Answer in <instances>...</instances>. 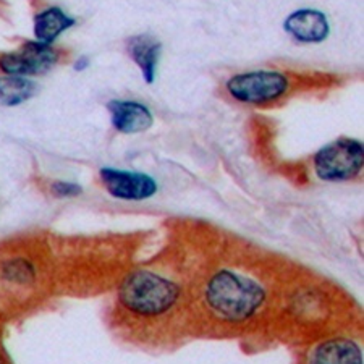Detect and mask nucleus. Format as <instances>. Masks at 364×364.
Listing matches in <instances>:
<instances>
[{
  "mask_svg": "<svg viewBox=\"0 0 364 364\" xmlns=\"http://www.w3.org/2000/svg\"><path fill=\"white\" fill-rule=\"evenodd\" d=\"M87 67H90V58H87V57H80L78 60H76L75 65H73V68L76 70V72H85Z\"/></svg>",
  "mask_w": 364,
  "mask_h": 364,
  "instance_id": "15",
  "label": "nucleus"
},
{
  "mask_svg": "<svg viewBox=\"0 0 364 364\" xmlns=\"http://www.w3.org/2000/svg\"><path fill=\"white\" fill-rule=\"evenodd\" d=\"M50 190L57 198H75L83 193V188L76 183H70V181H55L52 183Z\"/></svg>",
  "mask_w": 364,
  "mask_h": 364,
  "instance_id": "14",
  "label": "nucleus"
},
{
  "mask_svg": "<svg viewBox=\"0 0 364 364\" xmlns=\"http://www.w3.org/2000/svg\"><path fill=\"white\" fill-rule=\"evenodd\" d=\"M38 85L21 76H0V105L15 107L36 96Z\"/></svg>",
  "mask_w": 364,
  "mask_h": 364,
  "instance_id": "12",
  "label": "nucleus"
},
{
  "mask_svg": "<svg viewBox=\"0 0 364 364\" xmlns=\"http://www.w3.org/2000/svg\"><path fill=\"white\" fill-rule=\"evenodd\" d=\"M7 277L11 280H21L25 282L28 277H31L33 275V267L29 266L28 262H23V261H15V262H9L7 266Z\"/></svg>",
  "mask_w": 364,
  "mask_h": 364,
  "instance_id": "13",
  "label": "nucleus"
},
{
  "mask_svg": "<svg viewBox=\"0 0 364 364\" xmlns=\"http://www.w3.org/2000/svg\"><path fill=\"white\" fill-rule=\"evenodd\" d=\"M313 364H363V351L351 340H328L314 351Z\"/></svg>",
  "mask_w": 364,
  "mask_h": 364,
  "instance_id": "11",
  "label": "nucleus"
},
{
  "mask_svg": "<svg viewBox=\"0 0 364 364\" xmlns=\"http://www.w3.org/2000/svg\"><path fill=\"white\" fill-rule=\"evenodd\" d=\"M101 180L110 195L125 201H143L157 193L156 180L146 173L105 167L101 170Z\"/></svg>",
  "mask_w": 364,
  "mask_h": 364,
  "instance_id": "6",
  "label": "nucleus"
},
{
  "mask_svg": "<svg viewBox=\"0 0 364 364\" xmlns=\"http://www.w3.org/2000/svg\"><path fill=\"white\" fill-rule=\"evenodd\" d=\"M58 60L57 52L52 46L31 41L16 52H9L0 57V72L9 76H28L44 75L54 68Z\"/></svg>",
  "mask_w": 364,
  "mask_h": 364,
  "instance_id": "5",
  "label": "nucleus"
},
{
  "mask_svg": "<svg viewBox=\"0 0 364 364\" xmlns=\"http://www.w3.org/2000/svg\"><path fill=\"white\" fill-rule=\"evenodd\" d=\"M110 120L115 130L133 134L149 130L152 127V114L146 105L134 101H110L107 104Z\"/></svg>",
  "mask_w": 364,
  "mask_h": 364,
  "instance_id": "8",
  "label": "nucleus"
},
{
  "mask_svg": "<svg viewBox=\"0 0 364 364\" xmlns=\"http://www.w3.org/2000/svg\"><path fill=\"white\" fill-rule=\"evenodd\" d=\"M266 298L262 287L252 279L230 271L214 275L205 289L209 308L222 319L238 322L251 318Z\"/></svg>",
  "mask_w": 364,
  "mask_h": 364,
  "instance_id": "1",
  "label": "nucleus"
},
{
  "mask_svg": "<svg viewBox=\"0 0 364 364\" xmlns=\"http://www.w3.org/2000/svg\"><path fill=\"white\" fill-rule=\"evenodd\" d=\"M178 287L152 272L132 274L120 289V301L138 316H159L173 306L178 298Z\"/></svg>",
  "mask_w": 364,
  "mask_h": 364,
  "instance_id": "2",
  "label": "nucleus"
},
{
  "mask_svg": "<svg viewBox=\"0 0 364 364\" xmlns=\"http://www.w3.org/2000/svg\"><path fill=\"white\" fill-rule=\"evenodd\" d=\"M75 18L68 16L62 9L49 7L34 16V38L38 43L50 46L62 33L75 26Z\"/></svg>",
  "mask_w": 364,
  "mask_h": 364,
  "instance_id": "10",
  "label": "nucleus"
},
{
  "mask_svg": "<svg viewBox=\"0 0 364 364\" xmlns=\"http://www.w3.org/2000/svg\"><path fill=\"white\" fill-rule=\"evenodd\" d=\"M284 29L299 43H322L331 33L327 16L319 10L301 9L293 11L284 23Z\"/></svg>",
  "mask_w": 364,
  "mask_h": 364,
  "instance_id": "7",
  "label": "nucleus"
},
{
  "mask_svg": "<svg viewBox=\"0 0 364 364\" xmlns=\"http://www.w3.org/2000/svg\"><path fill=\"white\" fill-rule=\"evenodd\" d=\"M364 164L363 143L340 138L322 148L314 157V170L321 180L345 181L356 177Z\"/></svg>",
  "mask_w": 364,
  "mask_h": 364,
  "instance_id": "3",
  "label": "nucleus"
},
{
  "mask_svg": "<svg viewBox=\"0 0 364 364\" xmlns=\"http://www.w3.org/2000/svg\"><path fill=\"white\" fill-rule=\"evenodd\" d=\"M289 90V80L279 72L240 73L227 81V91L240 102L264 104L284 96Z\"/></svg>",
  "mask_w": 364,
  "mask_h": 364,
  "instance_id": "4",
  "label": "nucleus"
},
{
  "mask_svg": "<svg viewBox=\"0 0 364 364\" xmlns=\"http://www.w3.org/2000/svg\"><path fill=\"white\" fill-rule=\"evenodd\" d=\"M161 52L162 44L156 38L149 36V34H139V36H133L128 41V54H130L133 62L141 70L143 78L148 85L154 83Z\"/></svg>",
  "mask_w": 364,
  "mask_h": 364,
  "instance_id": "9",
  "label": "nucleus"
}]
</instances>
